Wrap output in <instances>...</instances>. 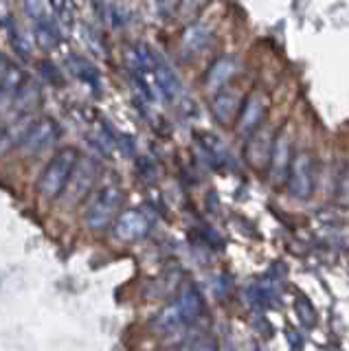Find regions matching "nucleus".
Masks as SVG:
<instances>
[{
	"label": "nucleus",
	"mask_w": 349,
	"mask_h": 351,
	"mask_svg": "<svg viewBox=\"0 0 349 351\" xmlns=\"http://www.w3.org/2000/svg\"><path fill=\"white\" fill-rule=\"evenodd\" d=\"M147 230H149V219L141 211H125L117 217V224H115L117 239L132 241V239L147 235Z\"/></svg>",
	"instance_id": "nucleus-10"
},
{
	"label": "nucleus",
	"mask_w": 349,
	"mask_h": 351,
	"mask_svg": "<svg viewBox=\"0 0 349 351\" xmlns=\"http://www.w3.org/2000/svg\"><path fill=\"white\" fill-rule=\"evenodd\" d=\"M12 44H14L16 55L20 60H29V42H27V38L20 36V31L12 33Z\"/></svg>",
	"instance_id": "nucleus-24"
},
{
	"label": "nucleus",
	"mask_w": 349,
	"mask_h": 351,
	"mask_svg": "<svg viewBox=\"0 0 349 351\" xmlns=\"http://www.w3.org/2000/svg\"><path fill=\"white\" fill-rule=\"evenodd\" d=\"M316 184V171H314V158L310 154H297L292 158L290 173H288V191L297 200H308Z\"/></svg>",
	"instance_id": "nucleus-4"
},
{
	"label": "nucleus",
	"mask_w": 349,
	"mask_h": 351,
	"mask_svg": "<svg viewBox=\"0 0 349 351\" xmlns=\"http://www.w3.org/2000/svg\"><path fill=\"white\" fill-rule=\"evenodd\" d=\"M211 110L217 123L231 125L239 117V112H242V97H239L237 90H217Z\"/></svg>",
	"instance_id": "nucleus-12"
},
{
	"label": "nucleus",
	"mask_w": 349,
	"mask_h": 351,
	"mask_svg": "<svg viewBox=\"0 0 349 351\" xmlns=\"http://www.w3.org/2000/svg\"><path fill=\"white\" fill-rule=\"evenodd\" d=\"M40 99H42L40 86L34 84V82H27V84L23 86V90H20L18 97L14 99V106H12V110H9V114L18 117V114H27V112H31V110H34V108L40 104Z\"/></svg>",
	"instance_id": "nucleus-19"
},
{
	"label": "nucleus",
	"mask_w": 349,
	"mask_h": 351,
	"mask_svg": "<svg viewBox=\"0 0 349 351\" xmlns=\"http://www.w3.org/2000/svg\"><path fill=\"white\" fill-rule=\"evenodd\" d=\"M272 147H275V138H272L268 132L257 128L253 134H250L248 147H246V158H248V162L253 165V167H257V169H264L266 165H270Z\"/></svg>",
	"instance_id": "nucleus-13"
},
{
	"label": "nucleus",
	"mask_w": 349,
	"mask_h": 351,
	"mask_svg": "<svg viewBox=\"0 0 349 351\" xmlns=\"http://www.w3.org/2000/svg\"><path fill=\"white\" fill-rule=\"evenodd\" d=\"M246 299H248L250 305L268 307L270 301L277 299V294H275V290H272L268 283H259V285H253L250 290H246Z\"/></svg>",
	"instance_id": "nucleus-20"
},
{
	"label": "nucleus",
	"mask_w": 349,
	"mask_h": 351,
	"mask_svg": "<svg viewBox=\"0 0 349 351\" xmlns=\"http://www.w3.org/2000/svg\"><path fill=\"white\" fill-rule=\"evenodd\" d=\"M297 314L301 318L303 327L312 329L316 325V310L312 307V303L305 299V296H299V299H297Z\"/></svg>",
	"instance_id": "nucleus-22"
},
{
	"label": "nucleus",
	"mask_w": 349,
	"mask_h": 351,
	"mask_svg": "<svg viewBox=\"0 0 349 351\" xmlns=\"http://www.w3.org/2000/svg\"><path fill=\"white\" fill-rule=\"evenodd\" d=\"M29 82L27 73L20 69L16 64H9V69L0 82V114H5L12 110L14 106V99L18 97V93L23 90V86Z\"/></svg>",
	"instance_id": "nucleus-8"
},
{
	"label": "nucleus",
	"mask_w": 349,
	"mask_h": 351,
	"mask_svg": "<svg viewBox=\"0 0 349 351\" xmlns=\"http://www.w3.org/2000/svg\"><path fill=\"white\" fill-rule=\"evenodd\" d=\"M25 3V11L31 20H42V18H49L51 16V5L49 0H23Z\"/></svg>",
	"instance_id": "nucleus-21"
},
{
	"label": "nucleus",
	"mask_w": 349,
	"mask_h": 351,
	"mask_svg": "<svg viewBox=\"0 0 349 351\" xmlns=\"http://www.w3.org/2000/svg\"><path fill=\"white\" fill-rule=\"evenodd\" d=\"M60 136H62V128L58 121L51 117H42L36 121L34 128L29 130V134L23 141L20 149H23L27 156H36V154L49 149L53 143H58Z\"/></svg>",
	"instance_id": "nucleus-6"
},
{
	"label": "nucleus",
	"mask_w": 349,
	"mask_h": 351,
	"mask_svg": "<svg viewBox=\"0 0 349 351\" xmlns=\"http://www.w3.org/2000/svg\"><path fill=\"white\" fill-rule=\"evenodd\" d=\"M121 204H123V191L115 184L104 186V189L97 191L93 195V200L88 202V208H86V215H84L86 226L93 230H104L106 226H110Z\"/></svg>",
	"instance_id": "nucleus-3"
},
{
	"label": "nucleus",
	"mask_w": 349,
	"mask_h": 351,
	"mask_svg": "<svg viewBox=\"0 0 349 351\" xmlns=\"http://www.w3.org/2000/svg\"><path fill=\"white\" fill-rule=\"evenodd\" d=\"M290 165H292L290 143L286 136H277L275 147H272V154H270V180H272V184L279 186L283 182H288Z\"/></svg>",
	"instance_id": "nucleus-11"
},
{
	"label": "nucleus",
	"mask_w": 349,
	"mask_h": 351,
	"mask_svg": "<svg viewBox=\"0 0 349 351\" xmlns=\"http://www.w3.org/2000/svg\"><path fill=\"white\" fill-rule=\"evenodd\" d=\"M67 69L73 73V77L91 86L93 90H99V71H97L95 64H91V60L82 58V55H71L67 60Z\"/></svg>",
	"instance_id": "nucleus-16"
},
{
	"label": "nucleus",
	"mask_w": 349,
	"mask_h": 351,
	"mask_svg": "<svg viewBox=\"0 0 349 351\" xmlns=\"http://www.w3.org/2000/svg\"><path fill=\"white\" fill-rule=\"evenodd\" d=\"M99 178V165L91 158H80L75 169L71 173V180L67 184V202L69 204H77L82 202L86 195L91 193L93 184Z\"/></svg>",
	"instance_id": "nucleus-5"
},
{
	"label": "nucleus",
	"mask_w": 349,
	"mask_h": 351,
	"mask_svg": "<svg viewBox=\"0 0 349 351\" xmlns=\"http://www.w3.org/2000/svg\"><path fill=\"white\" fill-rule=\"evenodd\" d=\"M93 9H95V16L99 20L108 18V3L106 0H93Z\"/></svg>",
	"instance_id": "nucleus-25"
},
{
	"label": "nucleus",
	"mask_w": 349,
	"mask_h": 351,
	"mask_svg": "<svg viewBox=\"0 0 349 351\" xmlns=\"http://www.w3.org/2000/svg\"><path fill=\"white\" fill-rule=\"evenodd\" d=\"M202 312H204V303L200 292L193 285H182L178 299L156 314V318L152 321V329L160 336L176 334L187 325H191L195 318H200Z\"/></svg>",
	"instance_id": "nucleus-1"
},
{
	"label": "nucleus",
	"mask_w": 349,
	"mask_h": 351,
	"mask_svg": "<svg viewBox=\"0 0 349 351\" xmlns=\"http://www.w3.org/2000/svg\"><path fill=\"white\" fill-rule=\"evenodd\" d=\"M178 3H180V0H160L158 5H160V11H163V14H171V11L178 7Z\"/></svg>",
	"instance_id": "nucleus-26"
},
{
	"label": "nucleus",
	"mask_w": 349,
	"mask_h": 351,
	"mask_svg": "<svg viewBox=\"0 0 349 351\" xmlns=\"http://www.w3.org/2000/svg\"><path fill=\"white\" fill-rule=\"evenodd\" d=\"M77 160H80V154L75 147H64L51 158V162L40 176V193L45 195L47 200H56L58 195L64 193Z\"/></svg>",
	"instance_id": "nucleus-2"
},
{
	"label": "nucleus",
	"mask_w": 349,
	"mask_h": 351,
	"mask_svg": "<svg viewBox=\"0 0 349 351\" xmlns=\"http://www.w3.org/2000/svg\"><path fill=\"white\" fill-rule=\"evenodd\" d=\"M152 75H154V82L158 86V93L163 99H167V101H173L180 90H182V86H180V80H178V75L173 73L171 66L160 58H156V64H154V71H152Z\"/></svg>",
	"instance_id": "nucleus-14"
},
{
	"label": "nucleus",
	"mask_w": 349,
	"mask_h": 351,
	"mask_svg": "<svg viewBox=\"0 0 349 351\" xmlns=\"http://www.w3.org/2000/svg\"><path fill=\"white\" fill-rule=\"evenodd\" d=\"M34 40L42 51H53L60 44L62 40V33L56 25V20L49 18H42L34 22Z\"/></svg>",
	"instance_id": "nucleus-17"
},
{
	"label": "nucleus",
	"mask_w": 349,
	"mask_h": 351,
	"mask_svg": "<svg viewBox=\"0 0 349 351\" xmlns=\"http://www.w3.org/2000/svg\"><path fill=\"white\" fill-rule=\"evenodd\" d=\"M7 69H9V62H7V58H5V55L0 53V82H3V77H5Z\"/></svg>",
	"instance_id": "nucleus-27"
},
{
	"label": "nucleus",
	"mask_w": 349,
	"mask_h": 351,
	"mask_svg": "<svg viewBox=\"0 0 349 351\" xmlns=\"http://www.w3.org/2000/svg\"><path fill=\"white\" fill-rule=\"evenodd\" d=\"M266 110H268V101L261 95H253L248 97V101L242 106V112L237 117V130L239 134H253V132L259 128L261 119L266 117Z\"/></svg>",
	"instance_id": "nucleus-9"
},
{
	"label": "nucleus",
	"mask_w": 349,
	"mask_h": 351,
	"mask_svg": "<svg viewBox=\"0 0 349 351\" xmlns=\"http://www.w3.org/2000/svg\"><path fill=\"white\" fill-rule=\"evenodd\" d=\"M34 123H36L34 112L18 114L12 123H7L3 130H0V154H7V152L23 145V141L27 138L29 130L34 128Z\"/></svg>",
	"instance_id": "nucleus-7"
},
{
	"label": "nucleus",
	"mask_w": 349,
	"mask_h": 351,
	"mask_svg": "<svg viewBox=\"0 0 349 351\" xmlns=\"http://www.w3.org/2000/svg\"><path fill=\"white\" fill-rule=\"evenodd\" d=\"M343 182H345V184H349V173L343 178ZM341 195H347V193H345V189H341ZM347 202H349V200H347Z\"/></svg>",
	"instance_id": "nucleus-28"
},
{
	"label": "nucleus",
	"mask_w": 349,
	"mask_h": 351,
	"mask_svg": "<svg viewBox=\"0 0 349 351\" xmlns=\"http://www.w3.org/2000/svg\"><path fill=\"white\" fill-rule=\"evenodd\" d=\"M235 75V60L233 58H220L211 64L209 73H206V88L209 90H220L224 88L228 82H231V77Z\"/></svg>",
	"instance_id": "nucleus-18"
},
{
	"label": "nucleus",
	"mask_w": 349,
	"mask_h": 351,
	"mask_svg": "<svg viewBox=\"0 0 349 351\" xmlns=\"http://www.w3.org/2000/svg\"><path fill=\"white\" fill-rule=\"evenodd\" d=\"M211 40H213L211 29L200 25V22H195V25L187 27L182 33V49H184V53H189V55H198V53H202L206 47H209Z\"/></svg>",
	"instance_id": "nucleus-15"
},
{
	"label": "nucleus",
	"mask_w": 349,
	"mask_h": 351,
	"mask_svg": "<svg viewBox=\"0 0 349 351\" xmlns=\"http://www.w3.org/2000/svg\"><path fill=\"white\" fill-rule=\"evenodd\" d=\"M38 69H40V73H42V77L49 82V84H53V86H62L64 84V75L60 73V69L53 62H49V60H42L40 64H38Z\"/></svg>",
	"instance_id": "nucleus-23"
}]
</instances>
